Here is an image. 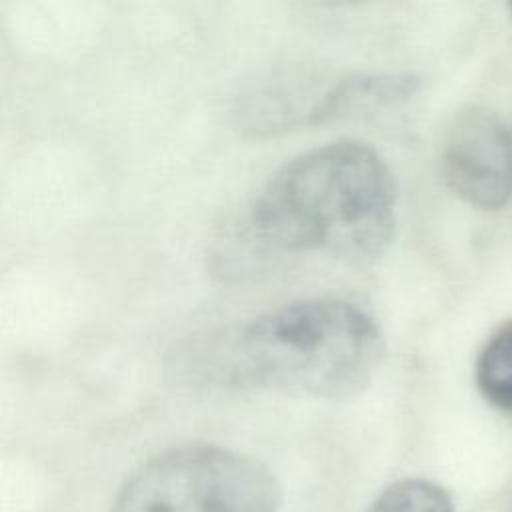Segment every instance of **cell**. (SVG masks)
<instances>
[{
	"mask_svg": "<svg viewBox=\"0 0 512 512\" xmlns=\"http://www.w3.org/2000/svg\"><path fill=\"white\" fill-rule=\"evenodd\" d=\"M476 386L492 406L512 414V322L500 326L480 350Z\"/></svg>",
	"mask_w": 512,
	"mask_h": 512,
	"instance_id": "cell-5",
	"label": "cell"
},
{
	"mask_svg": "<svg viewBox=\"0 0 512 512\" xmlns=\"http://www.w3.org/2000/svg\"><path fill=\"white\" fill-rule=\"evenodd\" d=\"M282 488L258 460L230 448L190 444L142 464L112 512H278Z\"/></svg>",
	"mask_w": 512,
	"mask_h": 512,
	"instance_id": "cell-3",
	"label": "cell"
},
{
	"mask_svg": "<svg viewBox=\"0 0 512 512\" xmlns=\"http://www.w3.org/2000/svg\"><path fill=\"white\" fill-rule=\"evenodd\" d=\"M440 166L456 196L498 210L512 196V134L490 112L466 110L446 134Z\"/></svg>",
	"mask_w": 512,
	"mask_h": 512,
	"instance_id": "cell-4",
	"label": "cell"
},
{
	"mask_svg": "<svg viewBox=\"0 0 512 512\" xmlns=\"http://www.w3.org/2000/svg\"><path fill=\"white\" fill-rule=\"evenodd\" d=\"M368 512H454V504L442 486L424 478H406L382 490Z\"/></svg>",
	"mask_w": 512,
	"mask_h": 512,
	"instance_id": "cell-6",
	"label": "cell"
},
{
	"mask_svg": "<svg viewBox=\"0 0 512 512\" xmlns=\"http://www.w3.org/2000/svg\"><path fill=\"white\" fill-rule=\"evenodd\" d=\"M396 182L368 144L340 140L276 170L252 200L242 240L264 254H326L370 262L396 230Z\"/></svg>",
	"mask_w": 512,
	"mask_h": 512,
	"instance_id": "cell-2",
	"label": "cell"
},
{
	"mask_svg": "<svg viewBox=\"0 0 512 512\" xmlns=\"http://www.w3.org/2000/svg\"><path fill=\"white\" fill-rule=\"evenodd\" d=\"M382 356L380 328L364 310L310 298L188 340L170 370L190 386L348 400L368 388Z\"/></svg>",
	"mask_w": 512,
	"mask_h": 512,
	"instance_id": "cell-1",
	"label": "cell"
}]
</instances>
